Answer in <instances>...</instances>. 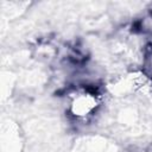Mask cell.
Here are the masks:
<instances>
[{
  "instance_id": "cell-1",
  "label": "cell",
  "mask_w": 152,
  "mask_h": 152,
  "mask_svg": "<svg viewBox=\"0 0 152 152\" xmlns=\"http://www.w3.org/2000/svg\"><path fill=\"white\" fill-rule=\"evenodd\" d=\"M97 101L96 95L91 93H80L77 94L70 103V110L75 118L78 119H86L87 116L91 115V113L96 109Z\"/></svg>"
}]
</instances>
